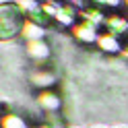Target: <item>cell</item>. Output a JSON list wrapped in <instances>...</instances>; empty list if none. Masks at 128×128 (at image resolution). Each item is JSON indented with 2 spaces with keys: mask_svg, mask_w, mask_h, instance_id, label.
Masks as SVG:
<instances>
[{
  "mask_svg": "<svg viewBox=\"0 0 128 128\" xmlns=\"http://www.w3.org/2000/svg\"><path fill=\"white\" fill-rule=\"evenodd\" d=\"M4 128H25V124H23V120H19V118H6L4 120Z\"/></svg>",
  "mask_w": 128,
  "mask_h": 128,
  "instance_id": "1",
  "label": "cell"
}]
</instances>
